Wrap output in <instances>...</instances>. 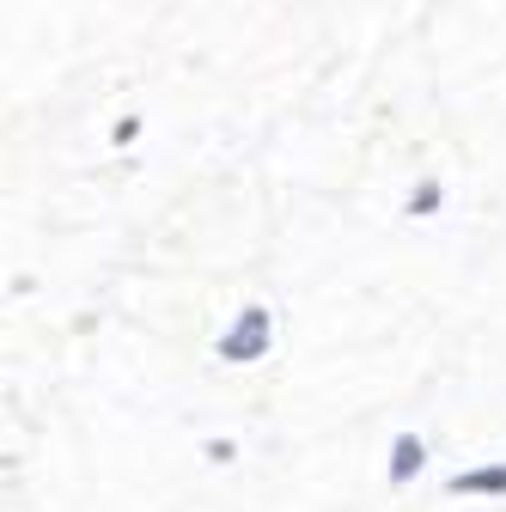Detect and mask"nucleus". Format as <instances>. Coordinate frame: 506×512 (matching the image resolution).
Masks as SVG:
<instances>
[{
    "label": "nucleus",
    "mask_w": 506,
    "mask_h": 512,
    "mask_svg": "<svg viewBox=\"0 0 506 512\" xmlns=\"http://www.w3.org/2000/svg\"><path fill=\"white\" fill-rule=\"evenodd\" d=\"M263 348H269V311H244L238 330L220 342V360H250V354H263Z\"/></svg>",
    "instance_id": "obj_1"
},
{
    "label": "nucleus",
    "mask_w": 506,
    "mask_h": 512,
    "mask_svg": "<svg viewBox=\"0 0 506 512\" xmlns=\"http://www.w3.org/2000/svg\"><path fill=\"white\" fill-rule=\"evenodd\" d=\"M452 494H506V470H476V476H452Z\"/></svg>",
    "instance_id": "obj_2"
},
{
    "label": "nucleus",
    "mask_w": 506,
    "mask_h": 512,
    "mask_svg": "<svg viewBox=\"0 0 506 512\" xmlns=\"http://www.w3.org/2000/svg\"><path fill=\"white\" fill-rule=\"evenodd\" d=\"M409 470H421V439H397V464H391V482H409Z\"/></svg>",
    "instance_id": "obj_3"
}]
</instances>
